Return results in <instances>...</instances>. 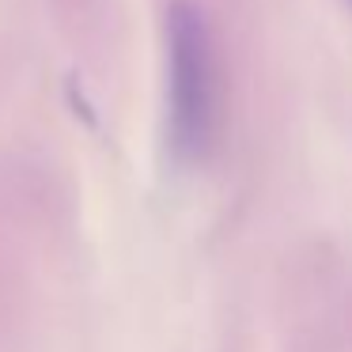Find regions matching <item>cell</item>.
<instances>
[{"mask_svg":"<svg viewBox=\"0 0 352 352\" xmlns=\"http://www.w3.org/2000/svg\"><path fill=\"white\" fill-rule=\"evenodd\" d=\"M220 122V65L205 12L175 0L167 12V152L193 167L208 155Z\"/></svg>","mask_w":352,"mask_h":352,"instance_id":"obj_1","label":"cell"}]
</instances>
